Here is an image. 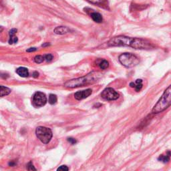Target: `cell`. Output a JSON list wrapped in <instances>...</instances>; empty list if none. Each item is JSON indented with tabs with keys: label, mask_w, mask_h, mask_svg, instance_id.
Returning <instances> with one entry per match:
<instances>
[{
	"label": "cell",
	"mask_w": 171,
	"mask_h": 171,
	"mask_svg": "<svg viewBox=\"0 0 171 171\" xmlns=\"http://www.w3.org/2000/svg\"><path fill=\"white\" fill-rule=\"evenodd\" d=\"M18 32L17 29H12L9 31V44H16L18 41V38L15 36L16 32Z\"/></svg>",
	"instance_id": "cell-10"
},
{
	"label": "cell",
	"mask_w": 171,
	"mask_h": 171,
	"mask_svg": "<svg viewBox=\"0 0 171 171\" xmlns=\"http://www.w3.org/2000/svg\"><path fill=\"white\" fill-rule=\"evenodd\" d=\"M68 141L70 142L71 144H75L77 143V140L74 138H68Z\"/></svg>",
	"instance_id": "cell-22"
},
{
	"label": "cell",
	"mask_w": 171,
	"mask_h": 171,
	"mask_svg": "<svg viewBox=\"0 0 171 171\" xmlns=\"http://www.w3.org/2000/svg\"><path fill=\"white\" fill-rule=\"evenodd\" d=\"M119 96V94L112 88H107L101 93V97L106 100H116Z\"/></svg>",
	"instance_id": "cell-8"
},
{
	"label": "cell",
	"mask_w": 171,
	"mask_h": 171,
	"mask_svg": "<svg viewBox=\"0 0 171 171\" xmlns=\"http://www.w3.org/2000/svg\"><path fill=\"white\" fill-rule=\"evenodd\" d=\"M36 134L39 140L44 144H48L53 135L50 128L44 127H38L36 130Z\"/></svg>",
	"instance_id": "cell-4"
},
{
	"label": "cell",
	"mask_w": 171,
	"mask_h": 171,
	"mask_svg": "<svg viewBox=\"0 0 171 171\" xmlns=\"http://www.w3.org/2000/svg\"><path fill=\"white\" fill-rule=\"evenodd\" d=\"M92 90L91 89L79 91L74 94V98L77 100H81L86 98L90 96L92 94Z\"/></svg>",
	"instance_id": "cell-9"
},
{
	"label": "cell",
	"mask_w": 171,
	"mask_h": 171,
	"mask_svg": "<svg viewBox=\"0 0 171 171\" xmlns=\"http://www.w3.org/2000/svg\"><path fill=\"white\" fill-rule=\"evenodd\" d=\"M47 102V98L44 93L37 92L34 94L32 98V104L34 107L40 108L44 106Z\"/></svg>",
	"instance_id": "cell-7"
},
{
	"label": "cell",
	"mask_w": 171,
	"mask_h": 171,
	"mask_svg": "<svg viewBox=\"0 0 171 171\" xmlns=\"http://www.w3.org/2000/svg\"><path fill=\"white\" fill-rule=\"evenodd\" d=\"M130 47L139 50H150L154 48V44L149 40L142 38H133Z\"/></svg>",
	"instance_id": "cell-6"
},
{
	"label": "cell",
	"mask_w": 171,
	"mask_h": 171,
	"mask_svg": "<svg viewBox=\"0 0 171 171\" xmlns=\"http://www.w3.org/2000/svg\"><path fill=\"white\" fill-rule=\"evenodd\" d=\"M57 100H58V98H57L56 95L50 94V96H49L48 102L50 104H55L56 103Z\"/></svg>",
	"instance_id": "cell-18"
},
{
	"label": "cell",
	"mask_w": 171,
	"mask_h": 171,
	"mask_svg": "<svg viewBox=\"0 0 171 171\" xmlns=\"http://www.w3.org/2000/svg\"><path fill=\"white\" fill-rule=\"evenodd\" d=\"M91 18L96 23H101L103 20L102 16L98 12H94V13H91Z\"/></svg>",
	"instance_id": "cell-15"
},
{
	"label": "cell",
	"mask_w": 171,
	"mask_h": 171,
	"mask_svg": "<svg viewBox=\"0 0 171 171\" xmlns=\"http://www.w3.org/2000/svg\"><path fill=\"white\" fill-rule=\"evenodd\" d=\"M130 87L134 88L136 90V92L140 91L142 88V80H140V79H138V80H136L135 83L134 82L130 83Z\"/></svg>",
	"instance_id": "cell-13"
},
{
	"label": "cell",
	"mask_w": 171,
	"mask_h": 171,
	"mask_svg": "<svg viewBox=\"0 0 171 171\" xmlns=\"http://www.w3.org/2000/svg\"><path fill=\"white\" fill-rule=\"evenodd\" d=\"M69 168L66 165H62L58 168V170H68Z\"/></svg>",
	"instance_id": "cell-24"
},
{
	"label": "cell",
	"mask_w": 171,
	"mask_h": 171,
	"mask_svg": "<svg viewBox=\"0 0 171 171\" xmlns=\"http://www.w3.org/2000/svg\"><path fill=\"white\" fill-rule=\"evenodd\" d=\"M171 156V151H168L166 152V154H162L158 157V160L160 162H164V163H166V162H169L170 158Z\"/></svg>",
	"instance_id": "cell-14"
},
{
	"label": "cell",
	"mask_w": 171,
	"mask_h": 171,
	"mask_svg": "<svg viewBox=\"0 0 171 171\" xmlns=\"http://www.w3.org/2000/svg\"><path fill=\"white\" fill-rule=\"evenodd\" d=\"M171 106V84L164 90L162 96L154 106L152 110L153 114H159Z\"/></svg>",
	"instance_id": "cell-1"
},
{
	"label": "cell",
	"mask_w": 171,
	"mask_h": 171,
	"mask_svg": "<svg viewBox=\"0 0 171 171\" xmlns=\"http://www.w3.org/2000/svg\"><path fill=\"white\" fill-rule=\"evenodd\" d=\"M88 1L92 3H103L104 0H88Z\"/></svg>",
	"instance_id": "cell-23"
},
{
	"label": "cell",
	"mask_w": 171,
	"mask_h": 171,
	"mask_svg": "<svg viewBox=\"0 0 171 171\" xmlns=\"http://www.w3.org/2000/svg\"><path fill=\"white\" fill-rule=\"evenodd\" d=\"M0 88H1V97H3L11 93V90L7 87L1 86Z\"/></svg>",
	"instance_id": "cell-16"
},
{
	"label": "cell",
	"mask_w": 171,
	"mask_h": 171,
	"mask_svg": "<svg viewBox=\"0 0 171 171\" xmlns=\"http://www.w3.org/2000/svg\"><path fill=\"white\" fill-rule=\"evenodd\" d=\"M119 61L126 68H133L139 64V59L131 53H124L119 56Z\"/></svg>",
	"instance_id": "cell-3"
},
{
	"label": "cell",
	"mask_w": 171,
	"mask_h": 171,
	"mask_svg": "<svg viewBox=\"0 0 171 171\" xmlns=\"http://www.w3.org/2000/svg\"><path fill=\"white\" fill-rule=\"evenodd\" d=\"M38 76H39V73H38V72H34L33 73V76L34 77V78H38Z\"/></svg>",
	"instance_id": "cell-26"
},
{
	"label": "cell",
	"mask_w": 171,
	"mask_h": 171,
	"mask_svg": "<svg viewBox=\"0 0 171 171\" xmlns=\"http://www.w3.org/2000/svg\"><path fill=\"white\" fill-rule=\"evenodd\" d=\"M99 66L102 70H106V69H107L109 67V62L107 60H103L99 64Z\"/></svg>",
	"instance_id": "cell-17"
},
{
	"label": "cell",
	"mask_w": 171,
	"mask_h": 171,
	"mask_svg": "<svg viewBox=\"0 0 171 171\" xmlns=\"http://www.w3.org/2000/svg\"><path fill=\"white\" fill-rule=\"evenodd\" d=\"M70 32V29L66 26H59L54 29V33L58 35H64Z\"/></svg>",
	"instance_id": "cell-11"
},
{
	"label": "cell",
	"mask_w": 171,
	"mask_h": 171,
	"mask_svg": "<svg viewBox=\"0 0 171 171\" xmlns=\"http://www.w3.org/2000/svg\"><path fill=\"white\" fill-rule=\"evenodd\" d=\"M133 38L127 37L125 36H118L114 37L109 40L108 42L109 46L116 47V46H130L131 45Z\"/></svg>",
	"instance_id": "cell-5"
},
{
	"label": "cell",
	"mask_w": 171,
	"mask_h": 171,
	"mask_svg": "<svg viewBox=\"0 0 171 171\" xmlns=\"http://www.w3.org/2000/svg\"><path fill=\"white\" fill-rule=\"evenodd\" d=\"M16 73L19 75L20 76L23 77V78H26L29 76V71L26 68H24V67H20V68H18L17 70H16Z\"/></svg>",
	"instance_id": "cell-12"
},
{
	"label": "cell",
	"mask_w": 171,
	"mask_h": 171,
	"mask_svg": "<svg viewBox=\"0 0 171 171\" xmlns=\"http://www.w3.org/2000/svg\"><path fill=\"white\" fill-rule=\"evenodd\" d=\"M27 169L28 170H36V169L35 168H34V166L33 165V164H32V162H29V163L27 165Z\"/></svg>",
	"instance_id": "cell-20"
},
{
	"label": "cell",
	"mask_w": 171,
	"mask_h": 171,
	"mask_svg": "<svg viewBox=\"0 0 171 171\" xmlns=\"http://www.w3.org/2000/svg\"><path fill=\"white\" fill-rule=\"evenodd\" d=\"M36 50H37V49H36V48H30L29 49H28L26 51H27L28 52H35V51H36Z\"/></svg>",
	"instance_id": "cell-25"
},
{
	"label": "cell",
	"mask_w": 171,
	"mask_h": 171,
	"mask_svg": "<svg viewBox=\"0 0 171 171\" xmlns=\"http://www.w3.org/2000/svg\"><path fill=\"white\" fill-rule=\"evenodd\" d=\"M96 74L92 73V74H88L86 76L69 80L65 83L64 86L68 88H75L84 86L86 84L96 82L97 79L96 78Z\"/></svg>",
	"instance_id": "cell-2"
},
{
	"label": "cell",
	"mask_w": 171,
	"mask_h": 171,
	"mask_svg": "<svg viewBox=\"0 0 171 171\" xmlns=\"http://www.w3.org/2000/svg\"><path fill=\"white\" fill-rule=\"evenodd\" d=\"M45 60V57L41 56V55H38V56H35L34 58V61H35L36 63L37 64H41L43 62H44Z\"/></svg>",
	"instance_id": "cell-19"
},
{
	"label": "cell",
	"mask_w": 171,
	"mask_h": 171,
	"mask_svg": "<svg viewBox=\"0 0 171 171\" xmlns=\"http://www.w3.org/2000/svg\"><path fill=\"white\" fill-rule=\"evenodd\" d=\"M50 44H48V43H46V44H42V47H45V46H50Z\"/></svg>",
	"instance_id": "cell-27"
},
{
	"label": "cell",
	"mask_w": 171,
	"mask_h": 171,
	"mask_svg": "<svg viewBox=\"0 0 171 171\" xmlns=\"http://www.w3.org/2000/svg\"><path fill=\"white\" fill-rule=\"evenodd\" d=\"M45 57V60H46L47 62H51L53 60V56L52 54H47L46 56H44Z\"/></svg>",
	"instance_id": "cell-21"
}]
</instances>
